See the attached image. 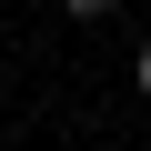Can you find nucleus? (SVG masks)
<instances>
[{
	"label": "nucleus",
	"instance_id": "f257e3e1",
	"mask_svg": "<svg viewBox=\"0 0 151 151\" xmlns=\"http://www.w3.org/2000/svg\"><path fill=\"white\" fill-rule=\"evenodd\" d=\"M60 10H70V20H111L121 0H60Z\"/></svg>",
	"mask_w": 151,
	"mask_h": 151
},
{
	"label": "nucleus",
	"instance_id": "f03ea898",
	"mask_svg": "<svg viewBox=\"0 0 151 151\" xmlns=\"http://www.w3.org/2000/svg\"><path fill=\"white\" fill-rule=\"evenodd\" d=\"M131 81H141V91H151V40H141V60H131Z\"/></svg>",
	"mask_w": 151,
	"mask_h": 151
}]
</instances>
